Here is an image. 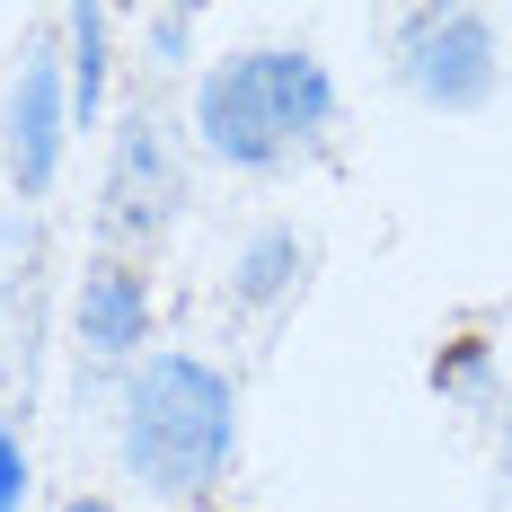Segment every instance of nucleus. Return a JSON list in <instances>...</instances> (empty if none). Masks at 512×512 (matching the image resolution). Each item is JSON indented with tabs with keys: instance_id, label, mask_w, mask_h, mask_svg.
Listing matches in <instances>:
<instances>
[{
	"instance_id": "20e7f679",
	"label": "nucleus",
	"mask_w": 512,
	"mask_h": 512,
	"mask_svg": "<svg viewBox=\"0 0 512 512\" xmlns=\"http://www.w3.org/2000/svg\"><path fill=\"white\" fill-rule=\"evenodd\" d=\"M186 212V159L168 142L159 106H133L124 133H115V159H106V239L124 248H159Z\"/></svg>"
},
{
	"instance_id": "f257e3e1",
	"label": "nucleus",
	"mask_w": 512,
	"mask_h": 512,
	"mask_svg": "<svg viewBox=\"0 0 512 512\" xmlns=\"http://www.w3.org/2000/svg\"><path fill=\"white\" fill-rule=\"evenodd\" d=\"M115 451L133 468V486H151L159 504H204L239 468V389H230V371L186 354V345L124 362Z\"/></svg>"
},
{
	"instance_id": "423d86ee",
	"label": "nucleus",
	"mask_w": 512,
	"mask_h": 512,
	"mask_svg": "<svg viewBox=\"0 0 512 512\" xmlns=\"http://www.w3.org/2000/svg\"><path fill=\"white\" fill-rule=\"evenodd\" d=\"M151 345V274L133 256H89L80 265V354L98 362H142Z\"/></svg>"
},
{
	"instance_id": "39448f33",
	"label": "nucleus",
	"mask_w": 512,
	"mask_h": 512,
	"mask_svg": "<svg viewBox=\"0 0 512 512\" xmlns=\"http://www.w3.org/2000/svg\"><path fill=\"white\" fill-rule=\"evenodd\" d=\"M62 151H71V71H62L53 36H36L27 62H18V80H9V106H0V168L18 186V204L53 195Z\"/></svg>"
},
{
	"instance_id": "f8f14e48",
	"label": "nucleus",
	"mask_w": 512,
	"mask_h": 512,
	"mask_svg": "<svg viewBox=\"0 0 512 512\" xmlns=\"http://www.w3.org/2000/svg\"><path fill=\"white\" fill-rule=\"evenodd\" d=\"M62 512H115V504H106V495H71Z\"/></svg>"
},
{
	"instance_id": "6e6552de",
	"label": "nucleus",
	"mask_w": 512,
	"mask_h": 512,
	"mask_svg": "<svg viewBox=\"0 0 512 512\" xmlns=\"http://www.w3.org/2000/svg\"><path fill=\"white\" fill-rule=\"evenodd\" d=\"M62 36H71V133H89L106 106V9H71L62 18Z\"/></svg>"
},
{
	"instance_id": "0eeeda50",
	"label": "nucleus",
	"mask_w": 512,
	"mask_h": 512,
	"mask_svg": "<svg viewBox=\"0 0 512 512\" xmlns=\"http://www.w3.org/2000/svg\"><path fill=\"white\" fill-rule=\"evenodd\" d=\"M309 230L301 221H256L248 239H239V256H230V309H274V301H292L301 292V274H309Z\"/></svg>"
},
{
	"instance_id": "9b49d317",
	"label": "nucleus",
	"mask_w": 512,
	"mask_h": 512,
	"mask_svg": "<svg viewBox=\"0 0 512 512\" xmlns=\"http://www.w3.org/2000/svg\"><path fill=\"white\" fill-rule=\"evenodd\" d=\"M186 45H195V9H159V18H151V53H159V62H177Z\"/></svg>"
},
{
	"instance_id": "1a4fd4ad",
	"label": "nucleus",
	"mask_w": 512,
	"mask_h": 512,
	"mask_svg": "<svg viewBox=\"0 0 512 512\" xmlns=\"http://www.w3.org/2000/svg\"><path fill=\"white\" fill-rule=\"evenodd\" d=\"M424 380H433V398H486L495 389V336L486 327H451L433 362H424Z\"/></svg>"
},
{
	"instance_id": "f03ea898",
	"label": "nucleus",
	"mask_w": 512,
	"mask_h": 512,
	"mask_svg": "<svg viewBox=\"0 0 512 512\" xmlns=\"http://www.w3.org/2000/svg\"><path fill=\"white\" fill-rule=\"evenodd\" d=\"M336 124V80L309 45H256L230 53L195 80V133H204L212 159L248 168V177H274Z\"/></svg>"
},
{
	"instance_id": "7ed1b4c3",
	"label": "nucleus",
	"mask_w": 512,
	"mask_h": 512,
	"mask_svg": "<svg viewBox=\"0 0 512 512\" xmlns=\"http://www.w3.org/2000/svg\"><path fill=\"white\" fill-rule=\"evenodd\" d=\"M389 62H398V89L424 98L433 115H477V106H495V89H504V36L468 0L407 9L398 36H389Z\"/></svg>"
},
{
	"instance_id": "9d476101",
	"label": "nucleus",
	"mask_w": 512,
	"mask_h": 512,
	"mask_svg": "<svg viewBox=\"0 0 512 512\" xmlns=\"http://www.w3.org/2000/svg\"><path fill=\"white\" fill-rule=\"evenodd\" d=\"M0 512H27V433L0 415Z\"/></svg>"
},
{
	"instance_id": "ddd939ff",
	"label": "nucleus",
	"mask_w": 512,
	"mask_h": 512,
	"mask_svg": "<svg viewBox=\"0 0 512 512\" xmlns=\"http://www.w3.org/2000/svg\"><path fill=\"white\" fill-rule=\"evenodd\" d=\"M504 477H512V407H504Z\"/></svg>"
}]
</instances>
